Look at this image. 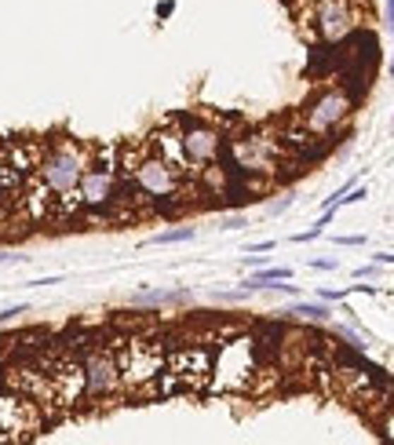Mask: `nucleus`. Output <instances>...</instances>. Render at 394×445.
I'll use <instances>...</instances> for the list:
<instances>
[{"label":"nucleus","instance_id":"f257e3e1","mask_svg":"<svg viewBox=\"0 0 394 445\" xmlns=\"http://www.w3.org/2000/svg\"><path fill=\"white\" fill-rule=\"evenodd\" d=\"M263 372V354L256 336H227L212 354V394H245L256 387Z\"/></svg>","mask_w":394,"mask_h":445},{"label":"nucleus","instance_id":"f03ea898","mask_svg":"<svg viewBox=\"0 0 394 445\" xmlns=\"http://www.w3.org/2000/svg\"><path fill=\"white\" fill-rule=\"evenodd\" d=\"M296 18L303 26H314L321 44H340L358 33L362 4L358 0H296Z\"/></svg>","mask_w":394,"mask_h":445},{"label":"nucleus","instance_id":"7ed1b4c3","mask_svg":"<svg viewBox=\"0 0 394 445\" xmlns=\"http://www.w3.org/2000/svg\"><path fill=\"white\" fill-rule=\"evenodd\" d=\"M172 347H175L172 340H157V336H131V340H124L117 347L121 384L128 391H150V384L168 365V350Z\"/></svg>","mask_w":394,"mask_h":445},{"label":"nucleus","instance_id":"20e7f679","mask_svg":"<svg viewBox=\"0 0 394 445\" xmlns=\"http://www.w3.org/2000/svg\"><path fill=\"white\" fill-rule=\"evenodd\" d=\"M88 164H92V157H88L84 146H77L73 139H59L55 146H48L40 157V168H37V179L52 190V194H70V190L80 186Z\"/></svg>","mask_w":394,"mask_h":445},{"label":"nucleus","instance_id":"39448f33","mask_svg":"<svg viewBox=\"0 0 394 445\" xmlns=\"http://www.w3.org/2000/svg\"><path fill=\"white\" fill-rule=\"evenodd\" d=\"M121 343L109 340H95L84 350V401H106L114 398L121 387V358H117Z\"/></svg>","mask_w":394,"mask_h":445},{"label":"nucleus","instance_id":"423d86ee","mask_svg":"<svg viewBox=\"0 0 394 445\" xmlns=\"http://www.w3.org/2000/svg\"><path fill=\"white\" fill-rule=\"evenodd\" d=\"M48 423V409L26 394H0V441H26Z\"/></svg>","mask_w":394,"mask_h":445},{"label":"nucleus","instance_id":"0eeeda50","mask_svg":"<svg viewBox=\"0 0 394 445\" xmlns=\"http://www.w3.org/2000/svg\"><path fill=\"white\" fill-rule=\"evenodd\" d=\"M212 347L190 343V347H172L168 350V369L179 384V394H201L212 384Z\"/></svg>","mask_w":394,"mask_h":445},{"label":"nucleus","instance_id":"6e6552de","mask_svg":"<svg viewBox=\"0 0 394 445\" xmlns=\"http://www.w3.org/2000/svg\"><path fill=\"white\" fill-rule=\"evenodd\" d=\"M350 110H354V95H350L347 88H325L306 110L299 114V121L311 128L314 135H333L340 124L350 117Z\"/></svg>","mask_w":394,"mask_h":445},{"label":"nucleus","instance_id":"1a4fd4ad","mask_svg":"<svg viewBox=\"0 0 394 445\" xmlns=\"http://www.w3.org/2000/svg\"><path fill=\"white\" fill-rule=\"evenodd\" d=\"M139 190L150 201H179L183 197V176L175 172L172 164H165L157 154H146L139 172H136Z\"/></svg>","mask_w":394,"mask_h":445},{"label":"nucleus","instance_id":"9d476101","mask_svg":"<svg viewBox=\"0 0 394 445\" xmlns=\"http://www.w3.org/2000/svg\"><path fill=\"white\" fill-rule=\"evenodd\" d=\"M146 142H150V154H157L165 164H172L183 179H186V176H197V168H193V161H190V154H186V146H183V128H175V124H165V128L150 132Z\"/></svg>","mask_w":394,"mask_h":445},{"label":"nucleus","instance_id":"9b49d317","mask_svg":"<svg viewBox=\"0 0 394 445\" xmlns=\"http://www.w3.org/2000/svg\"><path fill=\"white\" fill-rule=\"evenodd\" d=\"M183 146L193 161V168L201 172L205 164H212L219 154H223V132L212 128V124H201V121H190L183 128Z\"/></svg>","mask_w":394,"mask_h":445},{"label":"nucleus","instance_id":"f8f14e48","mask_svg":"<svg viewBox=\"0 0 394 445\" xmlns=\"http://www.w3.org/2000/svg\"><path fill=\"white\" fill-rule=\"evenodd\" d=\"M289 278H292L289 267H270V270L252 274V278L245 281V288H249V292H252V288H270V281H289Z\"/></svg>","mask_w":394,"mask_h":445},{"label":"nucleus","instance_id":"ddd939ff","mask_svg":"<svg viewBox=\"0 0 394 445\" xmlns=\"http://www.w3.org/2000/svg\"><path fill=\"white\" fill-rule=\"evenodd\" d=\"M289 314H299V317H306V322H328V314L333 310H328L325 300H321V303H296Z\"/></svg>","mask_w":394,"mask_h":445},{"label":"nucleus","instance_id":"4468645a","mask_svg":"<svg viewBox=\"0 0 394 445\" xmlns=\"http://www.w3.org/2000/svg\"><path fill=\"white\" fill-rule=\"evenodd\" d=\"M193 230L190 226H175V230H165V234L153 238V245H179V241H190Z\"/></svg>","mask_w":394,"mask_h":445},{"label":"nucleus","instance_id":"2eb2a0df","mask_svg":"<svg viewBox=\"0 0 394 445\" xmlns=\"http://www.w3.org/2000/svg\"><path fill=\"white\" fill-rule=\"evenodd\" d=\"M376 423H380V434L394 441V401H390V406H387V409L376 416Z\"/></svg>","mask_w":394,"mask_h":445},{"label":"nucleus","instance_id":"dca6fc26","mask_svg":"<svg viewBox=\"0 0 394 445\" xmlns=\"http://www.w3.org/2000/svg\"><path fill=\"white\" fill-rule=\"evenodd\" d=\"M274 245L277 241H259V245H249V252H252V256H263V252H274Z\"/></svg>","mask_w":394,"mask_h":445},{"label":"nucleus","instance_id":"f3484780","mask_svg":"<svg viewBox=\"0 0 394 445\" xmlns=\"http://www.w3.org/2000/svg\"><path fill=\"white\" fill-rule=\"evenodd\" d=\"M241 226H245V216H227L223 219V230H241Z\"/></svg>","mask_w":394,"mask_h":445},{"label":"nucleus","instance_id":"a211bd4d","mask_svg":"<svg viewBox=\"0 0 394 445\" xmlns=\"http://www.w3.org/2000/svg\"><path fill=\"white\" fill-rule=\"evenodd\" d=\"M15 314H26V307H11V310H0V325H4V322H11Z\"/></svg>","mask_w":394,"mask_h":445},{"label":"nucleus","instance_id":"6ab92c4d","mask_svg":"<svg viewBox=\"0 0 394 445\" xmlns=\"http://www.w3.org/2000/svg\"><path fill=\"white\" fill-rule=\"evenodd\" d=\"M314 270H336V260H311Z\"/></svg>","mask_w":394,"mask_h":445},{"label":"nucleus","instance_id":"aec40b11","mask_svg":"<svg viewBox=\"0 0 394 445\" xmlns=\"http://www.w3.org/2000/svg\"><path fill=\"white\" fill-rule=\"evenodd\" d=\"M387 4V26H390V33H394V0H383Z\"/></svg>","mask_w":394,"mask_h":445},{"label":"nucleus","instance_id":"412c9836","mask_svg":"<svg viewBox=\"0 0 394 445\" xmlns=\"http://www.w3.org/2000/svg\"><path fill=\"white\" fill-rule=\"evenodd\" d=\"M336 241H340V245H365V238H358V234H354V238L347 234V238H336Z\"/></svg>","mask_w":394,"mask_h":445},{"label":"nucleus","instance_id":"4be33fe9","mask_svg":"<svg viewBox=\"0 0 394 445\" xmlns=\"http://www.w3.org/2000/svg\"><path fill=\"white\" fill-rule=\"evenodd\" d=\"M285 208H289V197H281V201H274V205H270L274 216H277V212H285Z\"/></svg>","mask_w":394,"mask_h":445},{"label":"nucleus","instance_id":"5701e85b","mask_svg":"<svg viewBox=\"0 0 394 445\" xmlns=\"http://www.w3.org/2000/svg\"><path fill=\"white\" fill-rule=\"evenodd\" d=\"M376 260H380V263H394V256H390V252H380Z\"/></svg>","mask_w":394,"mask_h":445},{"label":"nucleus","instance_id":"b1692460","mask_svg":"<svg viewBox=\"0 0 394 445\" xmlns=\"http://www.w3.org/2000/svg\"><path fill=\"white\" fill-rule=\"evenodd\" d=\"M390 77H394V59H390Z\"/></svg>","mask_w":394,"mask_h":445}]
</instances>
